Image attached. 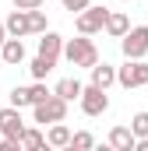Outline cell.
Segmentation results:
<instances>
[{"label":"cell","mask_w":148,"mask_h":151,"mask_svg":"<svg viewBox=\"0 0 148 151\" xmlns=\"http://www.w3.org/2000/svg\"><path fill=\"white\" fill-rule=\"evenodd\" d=\"M64 60H67L71 67L92 70V67L99 63V49H95V42H92L88 35L78 32V39H67V42H64Z\"/></svg>","instance_id":"6da1fadb"},{"label":"cell","mask_w":148,"mask_h":151,"mask_svg":"<svg viewBox=\"0 0 148 151\" xmlns=\"http://www.w3.org/2000/svg\"><path fill=\"white\" fill-rule=\"evenodd\" d=\"M106 18H110V7L88 4L81 14H74V28H78L81 35H95V32H106Z\"/></svg>","instance_id":"7a4b0ae2"},{"label":"cell","mask_w":148,"mask_h":151,"mask_svg":"<svg viewBox=\"0 0 148 151\" xmlns=\"http://www.w3.org/2000/svg\"><path fill=\"white\" fill-rule=\"evenodd\" d=\"M67 106H71V102H67L64 95H57V91H53L46 102L32 106V119L42 123V127H46V123H60V119H67Z\"/></svg>","instance_id":"3957f363"},{"label":"cell","mask_w":148,"mask_h":151,"mask_svg":"<svg viewBox=\"0 0 148 151\" xmlns=\"http://www.w3.org/2000/svg\"><path fill=\"white\" fill-rule=\"evenodd\" d=\"M116 84L127 91L148 88V63L145 60H123V67H116Z\"/></svg>","instance_id":"277c9868"},{"label":"cell","mask_w":148,"mask_h":151,"mask_svg":"<svg viewBox=\"0 0 148 151\" xmlns=\"http://www.w3.org/2000/svg\"><path fill=\"white\" fill-rule=\"evenodd\" d=\"M123 60H145L148 56V25H131V32L120 39Z\"/></svg>","instance_id":"5b68a950"},{"label":"cell","mask_w":148,"mask_h":151,"mask_svg":"<svg viewBox=\"0 0 148 151\" xmlns=\"http://www.w3.org/2000/svg\"><path fill=\"white\" fill-rule=\"evenodd\" d=\"M78 106H81L85 116H102L106 109H110V95H106V88H99V84H85Z\"/></svg>","instance_id":"8992f818"},{"label":"cell","mask_w":148,"mask_h":151,"mask_svg":"<svg viewBox=\"0 0 148 151\" xmlns=\"http://www.w3.org/2000/svg\"><path fill=\"white\" fill-rule=\"evenodd\" d=\"M0 134L21 141V134H25V119H21V109H18V106H4V109H0Z\"/></svg>","instance_id":"52a82bcc"},{"label":"cell","mask_w":148,"mask_h":151,"mask_svg":"<svg viewBox=\"0 0 148 151\" xmlns=\"http://www.w3.org/2000/svg\"><path fill=\"white\" fill-rule=\"evenodd\" d=\"M4 25H7V35H18V39L32 35V18H28V11H21V7H14V11L4 18Z\"/></svg>","instance_id":"ba28073f"},{"label":"cell","mask_w":148,"mask_h":151,"mask_svg":"<svg viewBox=\"0 0 148 151\" xmlns=\"http://www.w3.org/2000/svg\"><path fill=\"white\" fill-rule=\"evenodd\" d=\"M39 56H46V60H60L64 56V39L57 35V32H42V39H39Z\"/></svg>","instance_id":"9c48e42d"},{"label":"cell","mask_w":148,"mask_h":151,"mask_svg":"<svg viewBox=\"0 0 148 151\" xmlns=\"http://www.w3.org/2000/svg\"><path fill=\"white\" fill-rule=\"evenodd\" d=\"M110 148L134 151V148H138V134H134L131 127H113V130H110Z\"/></svg>","instance_id":"30bf717a"},{"label":"cell","mask_w":148,"mask_h":151,"mask_svg":"<svg viewBox=\"0 0 148 151\" xmlns=\"http://www.w3.org/2000/svg\"><path fill=\"white\" fill-rule=\"evenodd\" d=\"M0 56H4L7 67H18V63L25 60V42H21L18 35H7V42L0 46Z\"/></svg>","instance_id":"8fae6325"},{"label":"cell","mask_w":148,"mask_h":151,"mask_svg":"<svg viewBox=\"0 0 148 151\" xmlns=\"http://www.w3.org/2000/svg\"><path fill=\"white\" fill-rule=\"evenodd\" d=\"M71 127L60 119V123H49V130H46V144L49 148H71Z\"/></svg>","instance_id":"7c38bea8"},{"label":"cell","mask_w":148,"mask_h":151,"mask_svg":"<svg viewBox=\"0 0 148 151\" xmlns=\"http://www.w3.org/2000/svg\"><path fill=\"white\" fill-rule=\"evenodd\" d=\"M127 32H131V18H127L123 11H110V18H106V35L123 39Z\"/></svg>","instance_id":"4fadbf2b"},{"label":"cell","mask_w":148,"mask_h":151,"mask_svg":"<svg viewBox=\"0 0 148 151\" xmlns=\"http://www.w3.org/2000/svg\"><path fill=\"white\" fill-rule=\"evenodd\" d=\"M88 74H92V84H99V88H106V91L116 84V67H110V63H95Z\"/></svg>","instance_id":"5bb4252c"},{"label":"cell","mask_w":148,"mask_h":151,"mask_svg":"<svg viewBox=\"0 0 148 151\" xmlns=\"http://www.w3.org/2000/svg\"><path fill=\"white\" fill-rule=\"evenodd\" d=\"M57 95H64L67 102H74V99H81V91H85V84L78 81V77H64V81H57V88H53Z\"/></svg>","instance_id":"9a60e30c"},{"label":"cell","mask_w":148,"mask_h":151,"mask_svg":"<svg viewBox=\"0 0 148 151\" xmlns=\"http://www.w3.org/2000/svg\"><path fill=\"white\" fill-rule=\"evenodd\" d=\"M46 148V134L39 130V127H25V134H21V151H39Z\"/></svg>","instance_id":"2e32d148"},{"label":"cell","mask_w":148,"mask_h":151,"mask_svg":"<svg viewBox=\"0 0 148 151\" xmlns=\"http://www.w3.org/2000/svg\"><path fill=\"white\" fill-rule=\"evenodd\" d=\"M53 67H57L53 60H46V56H36V60L28 63V74H32V81H46V74H49Z\"/></svg>","instance_id":"e0dca14e"},{"label":"cell","mask_w":148,"mask_h":151,"mask_svg":"<svg viewBox=\"0 0 148 151\" xmlns=\"http://www.w3.org/2000/svg\"><path fill=\"white\" fill-rule=\"evenodd\" d=\"M11 106H18V109H32V91L28 88H11Z\"/></svg>","instance_id":"ac0fdd59"},{"label":"cell","mask_w":148,"mask_h":151,"mask_svg":"<svg viewBox=\"0 0 148 151\" xmlns=\"http://www.w3.org/2000/svg\"><path fill=\"white\" fill-rule=\"evenodd\" d=\"M28 18H32V35H42V32H49V21H46V11H42V7L28 11Z\"/></svg>","instance_id":"d6986e66"},{"label":"cell","mask_w":148,"mask_h":151,"mask_svg":"<svg viewBox=\"0 0 148 151\" xmlns=\"http://www.w3.org/2000/svg\"><path fill=\"white\" fill-rule=\"evenodd\" d=\"M71 148H78V151H88V148H95V137L88 134V130H78L71 137Z\"/></svg>","instance_id":"ffe728a7"},{"label":"cell","mask_w":148,"mask_h":151,"mask_svg":"<svg viewBox=\"0 0 148 151\" xmlns=\"http://www.w3.org/2000/svg\"><path fill=\"white\" fill-rule=\"evenodd\" d=\"M131 130H134L138 137H148V113H145V109L131 116Z\"/></svg>","instance_id":"44dd1931"},{"label":"cell","mask_w":148,"mask_h":151,"mask_svg":"<svg viewBox=\"0 0 148 151\" xmlns=\"http://www.w3.org/2000/svg\"><path fill=\"white\" fill-rule=\"evenodd\" d=\"M28 91H32V106H39V102H46V99L53 95V91H49V88H46L42 81H36V84H28Z\"/></svg>","instance_id":"7402d4cb"},{"label":"cell","mask_w":148,"mask_h":151,"mask_svg":"<svg viewBox=\"0 0 148 151\" xmlns=\"http://www.w3.org/2000/svg\"><path fill=\"white\" fill-rule=\"evenodd\" d=\"M60 4H64V11H71V14H81V11H85L92 0H60Z\"/></svg>","instance_id":"603a6c76"},{"label":"cell","mask_w":148,"mask_h":151,"mask_svg":"<svg viewBox=\"0 0 148 151\" xmlns=\"http://www.w3.org/2000/svg\"><path fill=\"white\" fill-rule=\"evenodd\" d=\"M14 7H21V11H36V7H42L46 0H11Z\"/></svg>","instance_id":"cb8c5ba5"},{"label":"cell","mask_w":148,"mask_h":151,"mask_svg":"<svg viewBox=\"0 0 148 151\" xmlns=\"http://www.w3.org/2000/svg\"><path fill=\"white\" fill-rule=\"evenodd\" d=\"M134 151H148V137H138V148Z\"/></svg>","instance_id":"d4e9b609"},{"label":"cell","mask_w":148,"mask_h":151,"mask_svg":"<svg viewBox=\"0 0 148 151\" xmlns=\"http://www.w3.org/2000/svg\"><path fill=\"white\" fill-rule=\"evenodd\" d=\"M4 42H7V25L0 21V46H4Z\"/></svg>","instance_id":"484cf974"},{"label":"cell","mask_w":148,"mask_h":151,"mask_svg":"<svg viewBox=\"0 0 148 151\" xmlns=\"http://www.w3.org/2000/svg\"><path fill=\"white\" fill-rule=\"evenodd\" d=\"M0 67H4V56H0Z\"/></svg>","instance_id":"4316f807"},{"label":"cell","mask_w":148,"mask_h":151,"mask_svg":"<svg viewBox=\"0 0 148 151\" xmlns=\"http://www.w3.org/2000/svg\"><path fill=\"white\" fill-rule=\"evenodd\" d=\"M0 137H4V134H0Z\"/></svg>","instance_id":"83f0119b"}]
</instances>
